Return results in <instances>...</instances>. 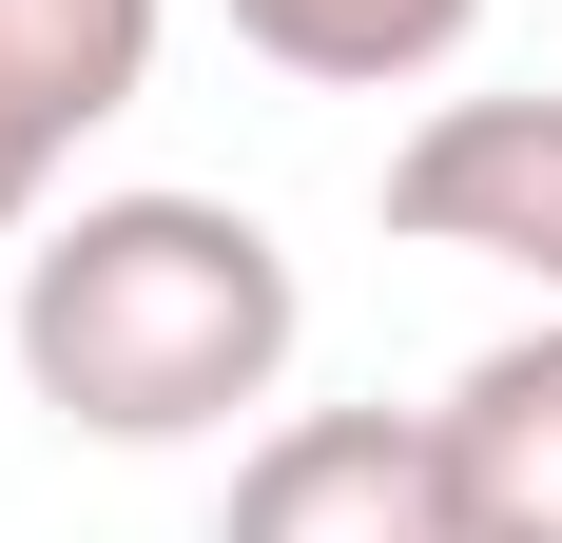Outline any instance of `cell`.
<instances>
[{
  "mask_svg": "<svg viewBox=\"0 0 562 543\" xmlns=\"http://www.w3.org/2000/svg\"><path fill=\"white\" fill-rule=\"evenodd\" d=\"M311 350L291 233L233 195H78L20 233V388L78 446H214Z\"/></svg>",
  "mask_w": 562,
  "mask_h": 543,
  "instance_id": "obj_1",
  "label": "cell"
},
{
  "mask_svg": "<svg viewBox=\"0 0 562 543\" xmlns=\"http://www.w3.org/2000/svg\"><path fill=\"white\" fill-rule=\"evenodd\" d=\"M389 233L465 272H524L562 311V78L543 98H427L389 136Z\"/></svg>",
  "mask_w": 562,
  "mask_h": 543,
  "instance_id": "obj_2",
  "label": "cell"
},
{
  "mask_svg": "<svg viewBox=\"0 0 562 543\" xmlns=\"http://www.w3.org/2000/svg\"><path fill=\"white\" fill-rule=\"evenodd\" d=\"M214 543H465L447 524V428L427 408H291V428H252Z\"/></svg>",
  "mask_w": 562,
  "mask_h": 543,
  "instance_id": "obj_3",
  "label": "cell"
},
{
  "mask_svg": "<svg viewBox=\"0 0 562 543\" xmlns=\"http://www.w3.org/2000/svg\"><path fill=\"white\" fill-rule=\"evenodd\" d=\"M156 40H175V0H0V253L58 214L78 136H116L156 98Z\"/></svg>",
  "mask_w": 562,
  "mask_h": 543,
  "instance_id": "obj_4",
  "label": "cell"
},
{
  "mask_svg": "<svg viewBox=\"0 0 562 543\" xmlns=\"http://www.w3.org/2000/svg\"><path fill=\"white\" fill-rule=\"evenodd\" d=\"M447 524L465 543H562V311L447 369Z\"/></svg>",
  "mask_w": 562,
  "mask_h": 543,
  "instance_id": "obj_5",
  "label": "cell"
},
{
  "mask_svg": "<svg viewBox=\"0 0 562 543\" xmlns=\"http://www.w3.org/2000/svg\"><path fill=\"white\" fill-rule=\"evenodd\" d=\"M233 40L311 78V98H407V78H447L485 40V0H233Z\"/></svg>",
  "mask_w": 562,
  "mask_h": 543,
  "instance_id": "obj_6",
  "label": "cell"
}]
</instances>
